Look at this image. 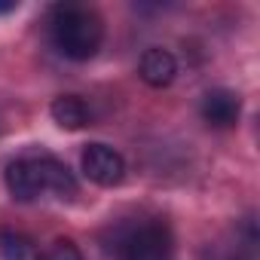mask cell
Listing matches in <instances>:
<instances>
[{
    "mask_svg": "<svg viewBox=\"0 0 260 260\" xmlns=\"http://www.w3.org/2000/svg\"><path fill=\"white\" fill-rule=\"evenodd\" d=\"M37 166H40V178H43V193H52L58 199H71L77 193V178L64 162H58L52 156H37Z\"/></svg>",
    "mask_w": 260,
    "mask_h": 260,
    "instance_id": "52a82bcc",
    "label": "cell"
},
{
    "mask_svg": "<svg viewBox=\"0 0 260 260\" xmlns=\"http://www.w3.org/2000/svg\"><path fill=\"white\" fill-rule=\"evenodd\" d=\"M40 260H83V251L71 242V239H55L49 245V251Z\"/></svg>",
    "mask_w": 260,
    "mask_h": 260,
    "instance_id": "30bf717a",
    "label": "cell"
},
{
    "mask_svg": "<svg viewBox=\"0 0 260 260\" xmlns=\"http://www.w3.org/2000/svg\"><path fill=\"white\" fill-rule=\"evenodd\" d=\"M0 254L4 260H40V248L34 245V239L16 230H0Z\"/></svg>",
    "mask_w": 260,
    "mask_h": 260,
    "instance_id": "9c48e42d",
    "label": "cell"
},
{
    "mask_svg": "<svg viewBox=\"0 0 260 260\" xmlns=\"http://www.w3.org/2000/svg\"><path fill=\"white\" fill-rule=\"evenodd\" d=\"M138 74H141V80H144L147 86L162 89V86H169V83L175 80V74H178V61H175V55H172L169 49L150 46V49L141 55Z\"/></svg>",
    "mask_w": 260,
    "mask_h": 260,
    "instance_id": "8992f818",
    "label": "cell"
},
{
    "mask_svg": "<svg viewBox=\"0 0 260 260\" xmlns=\"http://www.w3.org/2000/svg\"><path fill=\"white\" fill-rule=\"evenodd\" d=\"M4 178H7V190H10L13 199H19V202H34V199L43 196V178H40L37 156L10 162Z\"/></svg>",
    "mask_w": 260,
    "mask_h": 260,
    "instance_id": "277c9868",
    "label": "cell"
},
{
    "mask_svg": "<svg viewBox=\"0 0 260 260\" xmlns=\"http://www.w3.org/2000/svg\"><path fill=\"white\" fill-rule=\"evenodd\" d=\"M242 113V98L230 89H211L202 98V119L214 128H230L239 122Z\"/></svg>",
    "mask_w": 260,
    "mask_h": 260,
    "instance_id": "5b68a950",
    "label": "cell"
},
{
    "mask_svg": "<svg viewBox=\"0 0 260 260\" xmlns=\"http://www.w3.org/2000/svg\"><path fill=\"white\" fill-rule=\"evenodd\" d=\"M16 7H19V4H0V13H13Z\"/></svg>",
    "mask_w": 260,
    "mask_h": 260,
    "instance_id": "8fae6325",
    "label": "cell"
},
{
    "mask_svg": "<svg viewBox=\"0 0 260 260\" xmlns=\"http://www.w3.org/2000/svg\"><path fill=\"white\" fill-rule=\"evenodd\" d=\"M49 28L55 49L71 61H89L104 40V25L98 13H92L89 7H74V4L55 7Z\"/></svg>",
    "mask_w": 260,
    "mask_h": 260,
    "instance_id": "6da1fadb",
    "label": "cell"
},
{
    "mask_svg": "<svg viewBox=\"0 0 260 260\" xmlns=\"http://www.w3.org/2000/svg\"><path fill=\"white\" fill-rule=\"evenodd\" d=\"M116 260H175V239L162 220H135L113 239Z\"/></svg>",
    "mask_w": 260,
    "mask_h": 260,
    "instance_id": "7a4b0ae2",
    "label": "cell"
},
{
    "mask_svg": "<svg viewBox=\"0 0 260 260\" xmlns=\"http://www.w3.org/2000/svg\"><path fill=\"white\" fill-rule=\"evenodd\" d=\"M49 113H52V119H55L61 128H68V132H80V128H86L89 119H92L86 101L77 98V95H58V98L52 101Z\"/></svg>",
    "mask_w": 260,
    "mask_h": 260,
    "instance_id": "ba28073f",
    "label": "cell"
},
{
    "mask_svg": "<svg viewBox=\"0 0 260 260\" xmlns=\"http://www.w3.org/2000/svg\"><path fill=\"white\" fill-rule=\"evenodd\" d=\"M211 260H236V257H223V254H211Z\"/></svg>",
    "mask_w": 260,
    "mask_h": 260,
    "instance_id": "7c38bea8",
    "label": "cell"
},
{
    "mask_svg": "<svg viewBox=\"0 0 260 260\" xmlns=\"http://www.w3.org/2000/svg\"><path fill=\"white\" fill-rule=\"evenodd\" d=\"M80 166H83V175L98 184V187H116L122 178H125V159L107 147V144H86L83 147V156H80Z\"/></svg>",
    "mask_w": 260,
    "mask_h": 260,
    "instance_id": "3957f363",
    "label": "cell"
}]
</instances>
